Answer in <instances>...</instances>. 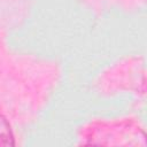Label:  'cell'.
<instances>
[{"instance_id":"6da1fadb","label":"cell","mask_w":147,"mask_h":147,"mask_svg":"<svg viewBox=\"0 0 147 147\" xmlns=\"http://www.w3.org/2000/svg\"><path fill=\"white\" fill-rule=\"evenodd\" d=\"M14 136L11 127L5 116L0 115V146H14Z\"/></svg>"}]
</instances>
